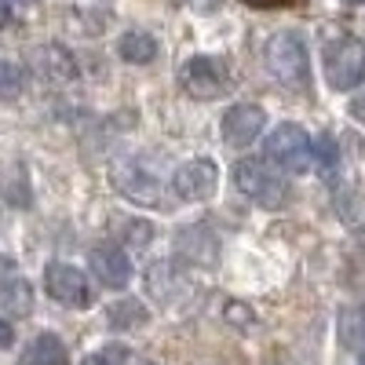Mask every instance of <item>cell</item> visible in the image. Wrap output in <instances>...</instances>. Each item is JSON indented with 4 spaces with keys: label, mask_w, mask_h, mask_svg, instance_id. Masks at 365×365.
<instances>
[{
    "label": "cell",
    "mask_w": 365,
    "mask_h": 365,
    "mask_svg": "<svg viewBox=\"0 0 365 365\" xmlns=\"http://www.w3.org/2000/svg\"><path fill=\"white\" fill-rule=\"evenodd\" d=\"M234 187L259 208H282L289 201V182L278 175V168H270L267 161L256 158L234 165Z\"/></svg>",
    "instance_id": "1"
},
{
    "label": "cell",
    "mask_w": 365,
    "mask_h": 365,
    "mask_svg": "<svg viewBox=\"0 0 365 365\" xmlns=\"http://www.w3.org/2000/svg\"><path fill=\"white\" fill-rule=\"evenodd\" d=\"M267 70L289 88H307L311 81V63H307V48L296 34H274L267 41Z\"/></svg>",
    "instance_id": "2"
},
{
    "label": "cell",
    "mask_w": 365,
    "mask_h": 365,
    "mask_svg": "<svg viewBox=\"0 0 365 365\" xmlns=\"http://www.w3.org/2000/svg\"><path fill=\"white\" fill-rule=\"evenodd\" d=\"M179 84H182V91H187L190 99L208 103V99L227 96L230 73H227V66H223V58L194 55V58H187V63H182V70H179Z\"/></svg>",
    "instance_id": "3"
},
{
    "label": "cell",
    "mask_w": 365,
    "mask_h": 365,
    "mask_svg": "<svg viewBox=\"0 0 365 365\" xmlns=\"http://www.w3.org/2000/svg\"><path fill=\"white\" fill-rule=\"evenodd\" d=\"M325 77L336 91H351L365 81V44L358 37H340L325 48Z\"/></svg>",
    "instance_id": "4"
},
{
    "label": "cell",
    "mask_w": 365,
    "mask_h": 365,
    "mask_svg": "<svg viewBox=\"0 0 365 365\" xmlns=\"http://www.w3.org/2000/svg\"><path fill=\"white\" fill-rule=\"evenodd\" d=\"M267 158L285 168V172H307L314 165V146L311 135L299 125H278L267 135Z\"/></svg>",
    "instance_id": "5"
},
{
    "label": "cell",
    "mask_w": 365,
    "mask_h": 365,
    "mask_svg": "<svg viewBox=\"0 0 365 365\" xmlns=\"http://www.w3.org/2000/svg\"><path fill=\"white\" fill-rule=\"evenodd\" d=\"M146 292H150V299H158L161 307H179V303H187L194 296V282L179 263L165 259V263H154L146 270Z\"/></svg>",
    "instance_id": "6"
},
{
    "label": "cell",
    "mask_w": 365,
    "mask_h": 365,
    "mask_svg": "<svg viewBox=\"0 0 365 365\" xmlns=\"http://www.w3.org/2000/svg\"><path fill=\"white\" fill-rule=\"evenodd\" d=\"M216 187H220V165L212 158H190L172 175V190L182 201H205L216 194Z\"/></svg>",
    "instance_id": "7"
},
{
    "label": "cell",
    "mask_w": 365,
    "mask_h": 365,
    "mask_svg": "<svg viewBox=\"0 0 365 365\" xmlns=\"http://www.w3.org/2000/svg\"><path fill=\"white\" fill-rule=\"evenodd\" d=\"M44 285H48V296L55 303H63V307H88V303H91L88 274L77 270L73 263H48Z\"/></svg>",
    "instance_id": "8"
},
{
    "label": "cell",
    "mask_w": 365,
    "mask_h": 365,
    "mask_svg": "<svg viewBox=\"0 0 365 365\" xmlns=\"http://www.w3.org/2000/svg\"><path fill=\"white\" fill-rule=\"evenodd\" d=\"M110 179L128 201H135V205H161V179L150 175V168H143L139 161H117Z\"/></svg>",
    "instance_id": "9"
},
{
    "label": "cell",
    "mask_w": 365,
    "mask_h": 365,
    "mask_svg": "<svg viewBox=\"0 0 365 365\" xmlns=\"http://www.w3.org/2000/svg\"><path fill=\"white\" fill-rule=\"evenodd\" d=\"M263 125H267V117H263L259 106L237 103L223 117V139H227V146H249V143H256V135L263 132Z\"/></svg>",
    "instance_id": "10"
},
{
    "label": "cell",
    "mask_w": 365,
    "mask_h": 365,
    "mask_svg": "<svg viewBox=\"0 0 365 365\" xmlns=\"http://www.w3.org/2000/svg\"><path fill=\"white\" fill-rule=\"evenodd\" d=\"M91 274L106 289H125L132 282V259L117 245H99V249H91Z\"/></svg>",
    "instance_id": "11"
},
{
    "label": "cell",
    "mask_w": 365,
    "mask_h": 365,
    "mask_svg": "<svg viewBox=\"0 0 365 365\" xmlns=\"http://www.w3.org/2000/svg\"><path fill=\"white\" fill-rule=\"evenodd\" d=\"M34 73L48 84H70L77 77V63L63 44H41L34 51Z\"/></svg>",
    "instance_id": "12"
},
{
    "label": "cell",
    "mask_w": 365,
    "mask_h": 365,
    "mask_svg": "<svg viewBox=\"0 0 365 365\" xmlns=\"http://www.w3.org/2000/svg\"><path fill=\"white\" fill-rule=\"evenodd\" d=\"M19 365H70V358H66L63 340L51 336V332H41V336L22 351Z\"/></svg>",
    "instance_id": "13"
},
{
    "label": "cell",
    "mask_w": 365,
    "mask_h": 365,
    "mask_svg": "<svg viewBox=\"0 0 365 365\" xmlns=\"http://www.w3.org/2000/svg\"><path fill=\"white\" fill-rule=\"evenodd\" d=\"M0 307H4L11 318H26L34 314V285L26 278H8L0 285Z\"/></svg>",
    "instance_id": "14"
},
{
    "label": "cell",
    "mask_w": 365,
    "mask_h": 365,
    "mask_svg": "<svg viewBox=\"0 0 365 365\" xmlns=\"http://www.w3.org/2000/svg\"><path fill=\"white\" fill-rule=\"evenodd\" d=\"M117 51H120V58H125V63L146 66V63H154V55H158V41L150 37V34H143V29H132V34L120 37Z\"/></svg>",
    "instance_id": "15"
},
{
    "label": "cell",
    "mask_w": 365,
    "mask_h": 365,
    "mask_svg": "<svg viewBox=\"0 0 365 365\" xmlns=\"http://www.w3.org/2000/svg\"><path fill=\"white\" fill-rule=\"evenodd\" d=\"M340 336H344V344L347 347H365V307H351V311H344V318H340Z\"/></svg>",
    "instance_id": "16"
},
{
    "label": "cell",
    "mask_w": 365,
    "mask_h": 365,
    "mask_svg": "<svg viewBox=\"0 0 365 365\" xmlns=\"http://www.w3.org/2000/svg\"><path fill=\"white\" fill-rule=\"evenodd\" d=\"M26 88V77L15 63H8V58H0V103H15L22 96Z\"/></svg>",
    "instance_id": "17"
},
{
    "label": "cell",
    "mask_w": 365,
    "mask_h": 365,
    "mask_svg": "<svg viewBox=\"0 0 365 365\" xmlns=\"http://www.w3.org/2000/svg\"><path fill=\"white\" fill-rule=\"evenodd\" d=\"M143 322H146V311L135 299H125V303H113L110 307V325L113 329H128V325H143Z\"/></svg>",
    "instance_id": "18"
},
{
    "label": "cell",
    "mask_w": 365,
    "mask_h": 365,
    "mask_svg": "<svg viewBox=\"0 0 365 365\" xmlns=\"http://www.w3.org/2000/svg\"><path fill=\"white\" fill-rule=\"evenodd\" d=\"M311 146H314V165L322 168V175H332V172H336V165H340L336 139H332V135H318V143H311Z\"/></svg>",
    "instance_id": "19"
},
{
    "label": "cell",
    "mask_w": 365,
    "mask_h": 365,
    "mask_svg": "<svg viewBox=\"0 0 365 365\" xmlns=\"http://www.w3.org/2000/svg\"><path fill=\"white\" fill-rule=\"evenodd\" d=\"M125 361H128V351L125 347H106V351L88 354L81 365H125Z\"/></svg>",
    "instance_id": "20"
},
{
    "label": "cell",
    "mask_w": 365,
    "mask_h": 365,
    "mask_svg": "<svg viewBox=\"0 0 365 365\" xmlns=\"http://www.w3.org/2000/svg\"><path fill=\"white\" fill-rule=\"evenodd\" d=\"M249 8H263V11H270V8H289V4H296V0H245Z\"/></svg>",
    "instance_id": "21"
},
{
    "label": "cell",
    "mask_w": 365,
    "mask_h": 365,
    "mask_svg": "<svg viewBox=\"0 0 365 365\" xmlns=\"http://www.w3.org/2000/svg\"><path fill=\"white\" fill-rule=\"evenodd\" d=\"M11 340H15V332H11V325H8L4 318H0V351H4V347H8Z\"/></svg>",
    "instance_id": "22"
},
{
    "label": "cell",
    "mask_w": 365,
    "mask_h": 365,
    "mask_svg": "<svg viewBox=\"0 0 365 365\" xmlns=\"http://www.w3.org/2000/svg\"><path fill=\"white\" fill-rule=\"evenodd\" d=\"M187 4H194L197 11H212V8H220L223 0H187Z\"/></svg>",
    "instance_id": "23"
},
{
    "label": "cell",
    "mask_w": 365,
    "mask_h": 365,
    "mask_svg": "<svg viewBox=\"0 0 365 365\" xmlns=\"http://www.w3.org/2000/svg\"><path fill=\"white\" fill-rule=\"evenodd\" d=\"M351 113H354V117H358V120H361V125H365V96H361V99H354V103H351Z\"/></svg>",
    "instance_id": "24"
},
{
    "label": "cell",
    "mask_w": 365,
    "mask_h": 365,
    "mask_svg": "<svg viewBox=\"0 0 365 365\" xmlns=\"http://www.w3.org/2000/svg\"><path fill=\"white\" fill-rule=\"evenodd\" d=\"M4 22H8V4L0 0V26H4Z\"/></svg>",
    "instance_id": "25"
},
{
    "label": "cell",
    "mask_w": 365,
    "mask_h": 365,
    "mask_svg": "<svg viewBox=\"0 0 365 365\" xmlns=\"http://www.w3.org/2000/svg\"><path fill=\"white\" fill-rule=\"evenodd\" d=\"M347 4H365V0H347Z\"/></svg>",
    "instance_id": "26"
},
{
    "label": "cell",
    "mask_w": 365,
    "mask_h": 365,
    "mask_svg": "<svg viewBox=\"0 0 365 365\" xmlns=\"http://www.w3.org/2000/svg\"><path fill=\"white\" fill-rule=\"evenodd\" d=\"M361 365H365V347H361Z\"/></svg>",
    "instance_id": "27"
},
{
    "label": "cell",
    "mask_w": 365,
    "mask_h": 365,
    "mask_svg": "<svg viewBox=\"0 0 365 365\" xmlns=\"http://www.w3.org/2000/svg\"><path fill=\"white\" fill-rule=\"evenodd\" d=\"M15 4H29V0H15Z\"/></svg>",
    "instance_id": "28"
}]
</instances>
